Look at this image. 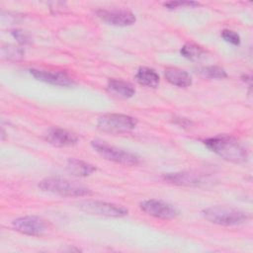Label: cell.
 <instances>
[{"label":"cell","instance_id":"e0dca14e","mask_svg":"<svg viewBox=\"0 0 253 253\" xmlns=\"http://www.w3.org/2000/svg\"><path fill=\"white\" fill-rule=\"evenodd\" d=\"M181 54L192 61H200L203 58L206 57V50L199 44L194 43V42H187L185 43L181 50Z\"/></svg>","mask_w":253,"mask_h":253},{"label":"cell","instance_id":"6da1fadb","mask_svg":"<svg viewBox=\"0 0 253 253\" xmlns=\"http://www.w3.org/2000/svg\"><path fill=\"white\" fill-rule=\"evenodd\" d=\"M204 144L226 161L243 163L247 160L248 154L242 144L234 137L226 134H219L204 140Z\"/></svg>","mask_w":253,"mask_h":253},{"label":"cell","instance_id":"ba28073f","mask_svg":"<svg viewBox=\"0 0 253 253\" xmlns=\"http://www.w3.org/2000/svg\"><path fill=\"white\" fill-rule=\"evenodd\" d=\"M12 225L17 231L32 236L42 235L47 229L46 222L42 218L35 215L18 217L12 221Z\"/></svg>","mask_w":253,"mask_h":253},{"label":"cell","instance_id":"4fadbf2b","mask_svg":"<svg viewBox=\"0 0 253 253\" xmlns=\"http://www.w3.org/2000/svg\"><path fill=\"white\" fill-rule=\"evenodd\" d=\"M165 78L166 80L171 83L172 85H175L177 87L185 88L189 87L192 84V78L190 74L180 68L177 67H169L165 70Z\"/></svg>","mask_w":253,"mask_h":253},{"label":"cell","instance_id":"5bb4252c","mask_svg":"<svg viewBox=\"0 0 253 253\" xmlns=\"http://www.w3.org/2000/svg\"><path fill=\"white\" fill-rule=\"evenodd\" d=\"M66 169L71 175L77 177H86L96 171V167L94 165L76 158H70L67 160Z\"/></svg>","mask_w":253,"mask_h":253},{"label":"cell","instance_id":"9a60e30c","mask_svg":"<svg viewBox=\"0 0 253 253\" xmlns=\"http://www.w3.org/2000/svg\"><path fill=\"white\" fill-rule=\"evenodd\" d=\"M135 79L140 85L149 88H156L160 82L158 73L149 67H140L135 74Z\"/></svg>","mask_w":253,"mask_h":253},{"label":"cell","instance_id":"7a4b0ae2","mask_svg":"<svg viewBox=\"0 0 253 253\" xmlns=\"http://www.w3.org/2000/svg\"><path fill=\"white\" fill-rule=\"evenodd\" d=\"M39 187L42 191L63 197H85L92 194L91 190L87 187L60 177L45 178L39 183Z\"/></svg>","mask_w":253,"mask_h":253},{"label":"cell","instance_id":"7c38bea8","mask_svg":"<svg viewBox=\"0 0 253 253\" xmlns=\"http://www.w3.org/2000/svg\"><path fill=\"white\" fill-rule=\"evenodd\" d=\"M45 139L54 146H71L77 143L78 136L64 128L51 127L45 134Z\"/></svg>","mask_w":253,"mask_h":253},{"label":"cell","instance_id":"8fae6325","mask_svg":"<svg viewBox=\"0 0 253 253\" xmlns=\"http://www.w3.org/2000/svg\"><path fill=\"white\" fill-rule=\"evenodd\" d=\"M31 75L39 81L48 83L51 85L69 87L72 86L73 80L65 73L61 71H49V70H42V69H30Z\"/></svg>","mask_w":253,"mask_h":253},{"label":"cell","instance_id":"ac0fdd59","mask_svg":"<svg viewBox=\"0 0 253 253\" xmlns=\"http://www.w3.org/2000/svg\"><path fill=\"white\" fill-rule=\"evenodd\" d=\"M199 73L207 78H211V79H222L227 77L226 71L216 65H211V66H205L199 69Z\"/></svg>","mask_w":253,"mask_h":253},{"label":"cell","instance_id":"7402d4cb","mask_svg":"<svg viewBox=\"0 0 253 253\" xmlns=\"http://www.w3.org/2000/svg\"><path fill=\"white\" fill-rule=\"evenodd\" d=\"M12 35L13 37L20 42V43H28L30 42V37L28 34H26L24 31L21 30H14L12 31Z\"/></svg>","mask_w":253,"mask_h":253},{"label":"cell","instance_id":"2e32d148","mask_svg":"<svg viewBox=\"0 0 253 253\" xmlns=\"http://www.w3.org/2000/svg\"><path fill=\"white\" fill-rule=\"evenodd\" d=\"M108 88L114 94L122 98H131L135 94L134 87L126 81L121 79H110L108 81Z\"/></svg>","mask_w":253,"mask_h":253},{"label":"cell","instance_id":"9c48e42d","mask_svg":"<svg viewBox=\"0 0 253 253\" xmlns=\"http://www.w3.org/2000/svg\"><path fill=\"white\" fill-rule=\"evenodd\" d=\"M140 209L147 214L160 219H172L178 215L177 210L161 200L150 199L140 203Z\"/></svg>","mask_w":253,"mask_h":253},{"label":"cell","instance_id":"44dd1931","mask_svg":"<svg viewBox=\"0 0 253 253\" xmlns=\"http://www.w3.org/2000/svg\"><path fill=\"white\" fill-rule=\"evenodd\" d=\"M163 5L168 9H175L180 7H195V6H199L200 3L194 2V1H170V2H165Z\"/></svg>","mask_w":253,"mask_h":253},{"label":"cell","instance_id":"3957f363","mask_svg":"<svg viewBox=\"0 0 253 253\" xmlns=\"http://www.w3.org/2000/svg\"><path fill=\"white\" fill-rule=\"evenodd\" d=\"M202 213L204 217L211 223L222 226L239 225L248 219V215L244 211L223 206L207 208L202 211Z\"/></svg>","mask_w":253,"mask_h":253},{"label":"cell","instance_id":"603a6c76","mask_svg":"<svg viewBox=\"0 0 253 253\" xmlns=\"http://www.w3.org/2000/svg\"><path fill=\"white\" fill-rule=\"evenodd\" d=\"M175 124L179 125V126H189L191 125V122L185 118H175L174 120Z\"/></svg>","mask_w":253,"mask_h":253},{"label":"cell","instance_id":"30bf717a","mask_svg":"<svg viewBox=\"0 0 253 253\" xmlns=\"http://www.w3.org/2000/svg\"><path fill=\"white\" fill-rule=\"evenodd\" d=\"M163 180L177 186H187V187H195L200 186L206 183L207 178L205 175L194 172V171H180L167 173L162 176Z\"/></svg>","mask_w":253,"mask_h":253},{"label":"cell","instance_id":"5b68a950","mask_svg":"<svg viewBox=\"0 0 253 253\" xmlns=\"http://www.w3.org/2000/svg\"><path fill=\"white\" fill-rule=\"evenodd\" d=\"M137 125V120L133 117L123 114H107L98 119L97 126L100 130L110 133L127 132Z\"/></svg>","mask_w":253,"mask_h":253},{"label":"cell","instance_id":"ffe728a7","mask_svg":"<svg viewBox=\"0 0 253 253\" xmlns=\"http://www.w3.org/2000/svg\"><path fill=\"white\" fill-rule=\"evenodd\" d=\"M221 38L225 42H229L233 45H238L240 43L239 35L237 33L233 32V31H230V30H223L221 32Z\"/></svg>","mask_w":253,"mask_h":253},{"label":"cell","instance_id":"277c9868","mask_svg":"<svg viewBox=\"0 0 253 253\" xmlns=\"http://www.w3.org/2000/svg\"><path fill=\"white\" fill-rule=\"evenodd\" d=\"M91 145L98 154H100L103 158L107 160L129 166L137 165L140 162V159L136 154L128 152L122 148H118L114 145H110L106 141L98 139L92 140Z\"/></svg>","mask_w":253,"mask_h":253},{"label":"cell","instance_id":"8992f818","mask_svg":"<svg viewBox=\"0 0 253 253\" xmlns=\"http://www.w3.org/2000/svg\"><path fill=\"white\" fill-rule=\"evenodd\" d=\"M79 208L88 213L108 217H122L128 212L127 209L121 205L102 201H84L79 204Z\"/></svg>","mask_w":253,"mask_h":253},{"label":"cell","instance_id":"d6986e66","mask_svg":"<svg viewBox=\"0 0 253 253\" xmlns=\"http://www.w3.org/2000/svg\"><path fill=\"white\" fill-rule=\"evenodd\" d=\"M2 56L7 59H19L24 56V50L18 46L8 44L7 46H3L1 49Z\"/></svg>","mask_w":253,"mask_h":253},{"label":"cell","instance_id":"52a82bcc","mask_svg":"<svg viewBox=\"0 0 253 253\" xmlns=\"http://www.w3.org/2000/svg\"><path fill=\"white\" fill-rule=\"evenodd\" d=\"M99 19L112 26L126 27L135 23V15L126 9H99L96 11Z\"/></svg>","mask_w":253,"mask_h":253}]
</instances>
